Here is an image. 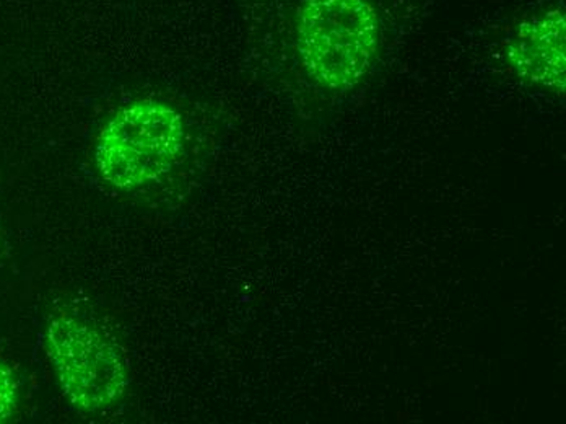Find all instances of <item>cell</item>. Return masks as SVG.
I'll list each match as a JSON object with an SVG mask.
<instances>
[{"label":"cell","instance_id":"obj_4","mask_svg":"<svg viewBox=\"0 0 566 424\" xmlns=\"http://www.w3.org/2000/svg\"><path fill=\"white\" fill-rule=\"evenodd\" d=\"M506 56L524 81L557 93L566 84V17L552 9L520 23L506 48Z\"/></svg>","mask_w":566,"mask_h":424},{"label":"cell","instance_id":"obj_2","mask_svg":"<svg viewBox=\"0 0 566 424\" xmlns=\"http://www.w3.org/2000/svg\"><path fill=\"white\" fill-rule=\"evenodd\" d=\"M185 147L182 116L167 103L142 100L103 126L96 167L117 189H134L170 174Z\"/></svg>","mask_w":566,"mask_h":424},{"label":"cell","instance_id":"obj_3","mask_svg":"<svg viewBox=\"0 0 566 424\" xmlns=\"http://www.w3.org/2000/svg\"><path fill=\"white\" fill-rule=\"evenodd\" d=\"M44 344L59 387L74 409L103 412L126 394V361L112 338L93 323L67 313L54 317Z\"/></svg>","mask_w":566,"mask_h":424},{"label":"cell","instance_id":"obj_5","mask_svg":"<svg viewBox=\"0 0 566 424\" xmlns=\"http://www.w3.org/2000/svg\"><path fill=\"white\" fill-rule=\"evenodd\" d=\"M20 385L15 372L0 360V424L10 422L19 409Z\"/></svg>","mask_w":566,"mask_h":424},{"label":"cell","instance_id":"obj_1","mask_svg":"<svg viewBox=\"0 0 566 424\" xmlns=\"http://www.w3.org/2000/svg\"><path fill=\"white\" fill-rule=\"evenodd\" d=\"M381 43V20L368 0H303L296 48L321 87L345 92L367 77Z\"/></svg>","mask_w":566,"mask_h":424}]
</instances>
